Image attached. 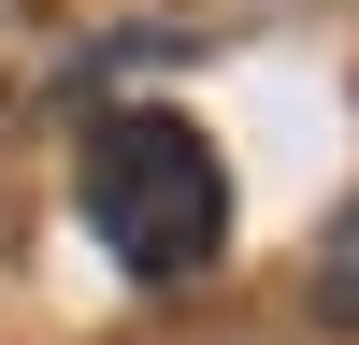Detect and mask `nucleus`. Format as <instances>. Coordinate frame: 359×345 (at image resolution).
I'll list each match as a JSON object with an SVG mask.
<instances>
[{
	"mask_svg": "<svg viewBox=\"0 0 359 345\" xmlns=\"http://www.w3.org/2000/svg\"><path fill=\"white\" fill-rule=\"evenodd\" d=\"M316 302H331V316H359V201L331 216V245H316Z\"/></svg>",
	"mask_w": 359,
	"mask_h": 345,
	"instance_id": "f03ea898",
	"label": "nucleus"
},
{
	"mask_svg": "<svg viewBox=\"0 0 359 345\" xmlns=\"http://www.w3.org/2000/svg\"><path fill=\"white\" fill-rule=\"evenodd\" d=\"M72 201H86V230H101L144 288H187V273H216V259H230V158H216V130L172 115V101L86 115Z\"/></svg>",
	"mask_w": 359,
	"mask_h": 345,
	"instance_id": "f257e3e1",
	"label": "nucleus"
}]
</instances>
